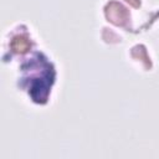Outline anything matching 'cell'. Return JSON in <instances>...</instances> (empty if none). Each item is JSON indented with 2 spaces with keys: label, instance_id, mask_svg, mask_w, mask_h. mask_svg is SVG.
I'll return each instance as SVG.
<instances>
[{
  "label": "cell",
  "instance_id": "1",
  "mask_svg": "<svg viewBox=\"0 0 159 159\" xmlns=\"http://www.w3.org/2000/svg\"><path fill=\"white\" fill-rule=\"evenodd\" d=\"M29 46H30V42L27 41L26 37H22V36H17L12 41V48L15 51H20V52L26 51L29 48Z\"/></svg>",
  "mask_w": 159,
  "mask_h": 159
},
{
  "label": "cell",
  "instance_id": "2",
  "mask_svg": "<svg viewBox=\"0 0 159 159\" xmlns=\"http://www.w3.org/2000/svg\"><path fill=\"white\" fill-rule=\"evenodd\" d=\"M127 1H129L132 5H134V6H138L139 5V2H138V0H127Z\"/></svg>",
  "mask_w": 159,
  "mask_h": 159
}]
</instances>
